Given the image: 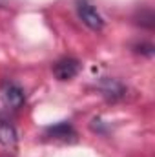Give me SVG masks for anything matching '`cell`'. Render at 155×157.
<instances>
[{"label": "cell", "mask_w": 155, "mask_h": 157, "mask_svg": "<svg viewBox=\"0 0 155 157\" xmlns=\"http://www.w3.org/2000/svg\"><path fill=\"white\" fill-rule=\"evenodd\" d=\"M77 13L78 18L93 31H100L104 28V18L97 11V7L89 0H77Z\"/></svg>", "instance_id": "6da1fadb"}, {"label": "cell", "mask_w": 155, "mask_h": 157, "mask_svg": "<svg viewBox=\"0 0 155 157\" xmlns=\"http://www.w3.org/2000/svg\"><path fill=\"white\" fill-rule=\"evenodd\" d=\"M2 97H4V102H6L9 108H13V110L22 108V104L26 102V93H24V90H22L17 82H11V80L4 82V86H2Z\"/></svg>", "instance_id": "7a4b0ae2"}, {"label": "cell", "mask_w": 155, "mask_h": 157, "mask_svg": "<svg viewBox=\"0 0 155 157\" xmlns=\"http://www.w3.org/2000/svg\"><path fill=\"white\" fill-rule=\"evenodd\" d=\"M80 70V62L77 59H71V57H66V59H60L55 62L53 66V73L59 80H70L78 73Z\"/></svg>", "instance_id": "3957f363"}, {"label": "cell", "mask_w": 155, "mask_h": 157, "mask_svg": "<svg viewBox=\"0 0 155 157\" xmlns=\"http://www.w3.org/2000/svg\"><path fill=\"white\" fill-rule=\"evenodd\" d=\"M0 144L9 152H15L18 146V133L7 121H0Z\"/></svg>", "instance_id": "277c9868"}, {"label": "cell", "mask_w": 155, "mask_h": 157, "mask_svg": "<svg viewBox=\"0 0 155 157\" xmlns=\"http://www.w3.org/2000/svg\"><path fill=\"white\" fill-rule=\"evenodd\" d=\"M46 133L49 135V137H53V139H60V141H70V139H73L77 133H75V128L71 126V122H68V121H60V122H57V124H53V126H47L46 128Z\"/></svg>", "instance_id": "5b68a950"}, {"label": "cell", "mask_w": 155, "mask_h": 157, "mask_svg": "<svg viewBox=\"0 0 155 157\" xmlns=\"http://www.w3.org/2000/svg\"><path fill=\"white\" fill-rule=\"evenodd\" d=\"M100 88H102V91L108 99H119V97L124 95V86L120 82L113 80V78H106Z\"/></svg>", "instance_id": "8992f818"}, {"label": "cell", "mask_w": 155, "mask_h": 157, "mask_svg": "<svg viewBox=\"0 0 155 157\" xmlns=\"http://www.w3.org/2000/svg\"><path fill=\"white\" fill-rule=\"evenodd\" d=\"M137 18H141V20H137V24H141V26H144V28H153L155 17H153V11H152V9H142Z\"/></svg>", "instance_id": "52a82bcc"}, {"label": "cell", "mask_w": 155, "mask_h": 157, "mask_svg": "<svg viewBox=\"0 0 155 157\" xmlns=\"http://www.w3.org/2000/svg\"><path fill=\"white\" fill-rule=\"evenodd\" d=\"M135 48H137V51H141V53H144V55H148V57L153 55V46H152V44H139V46H135Z\"/></svg>", "instance_id": "ba28073f"}]
</instances>
